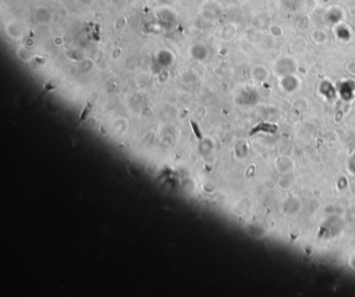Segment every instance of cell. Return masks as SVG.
<instances>
[{"label": "cell", "mask_w": 355, "mask_h": 297, "mask_svg": "<svg viewBox=\"0 0 355 297\" xmlns=\"http://www.w3.org/2000/svg\"><path fill=\"white\" fill-rule=\"evenodd\" d=\"M190 124H191V126H192L193 130H194V133H195V135H196L197 138H198V139H202V135H201L200 129L198 128V125L196 124V122L190 121Z\"/></svg>", "instance_id": "cell-1"}, {"label": "cell", "mask_w": 355, "mask_h": 297, "mask_svg": "<svg viewBox=\"0 0 355 297\" xmlns=\"http://www.w3.org/2000/svg\"><path fill=\"white\" fill-rule=\"evenodd\" d=\"M91 109H92V105H91V104L88 102V103H86V105L85 106V108H83V112H81V114H80V121H83V119H86V116L89 114V112H90Z\"/></svg>", "instance_id": "cell-2"}]
</instances>
